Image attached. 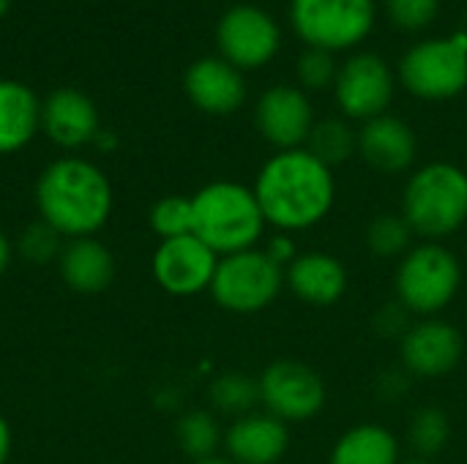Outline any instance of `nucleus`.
Here are the masks:
<instances>
[{
  "label": "nucleus",
  "mask_w": 467,
  "mask_h": 464,
  "mask_svg": "<svg viewBox=\"0 0 467 464\" xmlns=\"http://www.w3.org/2000/svg\"><path fill=\"white\" fill-rule=\"evenodd\" d=\"M63 246H66V238L55 227H49L47 222H41V219L33 222V224H27L22 230V235H19V243H16L19 257L25 263H30V265L57 263Z\"/></svg>",
  "instance_id": "nucleus-29"
},
{
  "label": "nucleus",
  "mask_w": 467,
  "mask_h": 464,
  "mask_svg": "<svg viewBox=\"0 0 467 464\" xmlns=\"http://www.w3.org/2000/svg\"><path fill=\"white\" fill-rule=\"evenodd\" d=\"M265 252H268V257H271L274 263H279L282 268H287V265L298 257V252H296L290 235H285V232H279L276 238H271L268 246H265Z\"/></svg>",
  "instance_id": "nucleus-33"
},
{
  "label": "nucleus",
  "mask_w": 467,
  "mask_h": 464,
  "mask_svg": "<svg viewBox=\"0 0 467 464\" xmlns=\"http://www.w3.org/2000/svg\"><path fill=\"white\" fill-rule=\"evenodd\" d=\"M265 216L254 189L235 180H213L192 197V235L219 257L257 249L265 235Z\"/></svg>",
  "instance_id": "nucleus-3"
},
{
  "label": "nucleus",
  "mask_w": 467,
  "mask_h": 464,
  "mask_svg": "<svg viewBox=\"0 0 467 464\" xmlns=\"http://www.w3.org/2000/svg\"><path fill=\"white\" fill-rule=\"evenodd\" d=\"M285 287L309 306H334L348 293V268L334 254L306 252L285 268Z\"/></svg>",
  "instance_id": "nucleus-16"
},
{
  "label": "nucleus",
  "mask_w": 467,
  "mask_h": 464,
  "mask_svg": "<svg viewBox=\"0 0 467 464\" xmlns=\"http://www.w3.org/2000/svg\"><path fill=\"white\" fill-rule=\"evenodd\" d=\"M112 186L107 175L77 156L52 161L36 180L38 219L55 227L66 241L96 238L112 216Z\"/></svg>",
  "instance_id": "nucleus-2"
},
{
  "label": "nucleus",
  "mask_w": 467,
  "mask_h": 464,
  "mask_svg": "<svg viewBox=\"0 0 467 464\" xmlns=\"http://www.w3.org/2000/svg\"><path fill=\"white\" fill-rule=\"evenodd\" d=\"M400 464H435V462H430V459H419V457H416V459H408V462H400Z\"/></svg>",
  "instance_id": "nucleus-37"
},
{
  "label": "nucleus",
  "mask_w": 467,
  "mask_h": 464,
  "mask_svg": "<svg viewBox=\"0 0 467 464\" xmlns=\"http://www.w3.org/2000/svg\"><path fill=\"white\" fill-rule=\"evenodd\" d=\"M460 287L462 265L443 243H416L400 260L394 273L397 304L419 320L441 317V312L457 298Z\"/></svg>",
  "instance_id": "nucleus-5"
},
{
  "label": "nucleus",
  "mask_w": 467,
  "mask_h": 464,
  "mask_svg": "<svg viewBox=\"0 0 467 464\" xmlns=\"http://www.w3.org/2000/svg\"><path fill=\"white\" fill-rule=\"evenodd\" d=\"M8 3H11V0H0V16H3L5 11H8Z\"/></svg>",
  "instance_id": "nucleus-38"
},
{
  "label": "nucleus",
  "mask_w": 467,
  "mask_h": 464,
  "mask_svg": "<svg viewBox=\"0 0 467 464\" xmlns=\"http://www.w3.org/2000/svg\"><path fill=\"white\" fill-rule=\"evenodd\" d=\"M57 271L68 290L82 295H96L112 284L115 257L99 238H77V241H66L57 257Z\"/></svg>",
  "instance_id": "nucleus-20"
},
{
  "label": "nucleus",
  "mask_w": 467,
  "mask_h": 464,
  "mask_svg": "<svg viewBox=\"0 0 467 464\" xmlns=\"http://www.w3.org/2000/svg\"><path fill=\"white\" fill-rule=\"evenodd\" d=\"M402 219L416 238L441 243L467 224V172L449 161L419 167L402 191Z\"/></svg>",
  "instance_id": "nucleus-4"
},
{
  "label": "nucleus",
  "mask_w": 467,
  "mask_h": 464,
  "mask_svg": "<svg viewBox=\"0 0 467 464\" xmlns=\"http://www.w3.org/2000/svg\"><path fill=\"white\" fill-rule=\"evenodd\" d=\"M413 230L402 219V213L375 216L367 227V249L383 260H402L413 249Z\"/></svg>",
  "instance_id": "nucleus-26"
},
{
  "label": "nucleus",
  "mask_w": 467,
  "mask_h": 464,
  "mask_svg": "<svg viewBox=\"0 0 467 464\" xmlns=\"http://www.w3.org/2000/svg\"><path fill=\"white\" fill-rule=\"evenodd\" d=\"M252 189L268 227L285 235L317 227L337 202L334 170L306 148L279 150L271 156L260 167Z\"/></svg>",
  "instance_id": "nucleus-1"
},
{
  "label": "nucleus",
  "mask_w": 467,
  "mask_h": 464,
  "mask_svg": "<svg viewBox=\"0 0 467 464\" xmlns=\"http://www.w3.org/2000/svg\"><path fill=\"white\" fill-rule=\"evenodd\" d=\"M405 317H408V312H405L400 304L386 306V309H380V314H378V331H380L383 336H400V339H402V334L410 328V325L405 323Z\"/></svg>",
  "instance_id": "nucleus-32"
},
{
  "label": "nucleus",
  "mask_w": 467,
  "mask_h": 464,
  "mask_svg": "<svg viewBox=\"0 0 467 464\" xmlns=\"http://www.w3.org/2000/svg\"><path fill=\"white\" fill-rule=\"evenodd\" d=\"M285 290V268L265 249H246L219 257L211 298L230 314H257L268 309Z\"/></svg>",
  "instance_id": "nucleus-6"
},
{
  "label": "nucleus",
  "mask_w": 467,
  "mask_h": 464,
  "mask_svg": "<svg viewBox=\"0 0 467 464\" xmlns=\"http://www.w3.org/2000/svg\"><path fill=\"white\" fill-rule=\"evenodd\" d=\"M438 5L441 0H386V11L394 19V25L408 30H419L430 25L432 16L438 14Z\"/></svg>",
  "instance_id": "nucleus-31"
},
{
  "label": "nucleus",
  "mask_w": 467,
  "mask_h": 464,
  "mask_svg": "<svg viewBox=\"0 0 467 464\" xmlns=\"http://www.w3.org/2000/svg\"><path fill=\"white\" fill-rule=\"evenodd\" d=\"M41 129L60 148H82L99 134L93 101L79 90H55L41 107Z\"/></svg>",
  "instance_id": "nucleus-19"
},
{
  "label": "nucleus",
  "mask_w": 467,
  "mask_h": 464,
  "mask_svg": "<svg viewBox=\"0 0 467 464\" xmlns=\"http://www.w3.org/2000/svg\"><path fill=\"white\" fill-rule=\"evenodd\" d=\"M208 402L216 416H230L233 421L249 416L260 405L257 380L244 372H224L208 386Z\"/></svg>",
  "instance_id": "nucleus-24"
},
{
  "label": "nucleus",
  "mask_w": 467,
  "mask_h": 464,
  "mask_svg": "<svg viewBox=\"0 0 467 464\" xmlns=\"http://www.w3.org/2000/svg\"><path fill=\"white\" fill-rule=\"evenodd\" d=\"M186 93L194 107L211 115H230L246 98V85L241 71L219 57H202L186 71Z\"/></svg>",
  "instance_id": "nucleus-18"
},
{
  "label": "nucleus",
  "mask_w": 467,
  "mask_h": 464,
  "mask_svg": "<svg viewBox=\"0 0 467 464\" xmlns=\"http://www.w3.org/2000/svg\"><path fill=\"white\" fill-rule=\"evenodd\" d=\"M400 440L389 427L356 424L339 435L328 464H400Z\"/></svg>",
  "instance_id": "nucleus-22"
},
{
  "label": "nucleus",
  "mask_w": 467,
  "mask_h": 464,
  "mask_svg": "<svg viewBox=\"0 0 467 464\" xmlns=\"http://www.w3.org/2000/svg\"><path fill=\"white\" fill-rule=\"evenodd\" d=\"M391 96L394 77L389 66L372 52L348 57L337 74V101L348 118L372 120L378 115H386Z\"/></svg>",
  "instance_id": "nucleus-12"
},
{
  "label": "nucleus",
  "mask_w": 467,
  "mask_h": 464,
  "mask_svg": "<svg viewBox=\"0 0 467 464\" xmlns=\"http://www.w3.org/2000/svg\"><path fill=\"white\" fill-rule=\"evenodd\" d=\"M254 120L260 134L279 150H296L309 139L315 126V112L309 98L290 85H276L265 90L257 101Z\"/></svg>",
  "instance_id": "nucleus-14"
},
{
  "label": "nucleus",
  "mask_w": 467,
  "mask_h": 464,
  "mask_svg": "<svg viewBox=\"0 0 467 464\" xmlns=\"http://www.w3.org/2000/svg\"><path fill=\"white\" fill-rule=\"evenodd\" d=\"M192 464H233L227 457H211V459H197V462Z\"/></svg>",
  "instance_id": "nucleus-36"
},
{
  "label": "nucleus",
  "mask_w": 467,
  "mask_h": 464,
  "mask_svg": "<svg viewBox=\"0 0 467 464\" xmlns=\"http://www.w3.org/2000/svg\"><path fill=\"white\" fill-rule=\"evenodd\" d=\"M465 356L462 331L443 317H424L410 323L400 339V358L408 375L438 380L451 375Z\"/></svg>",
  "instance_id": "nucleus-11"
},
{
  "label": "nucleus",
  "mask_w": 467,
  "mask_h": 464,
  "mask_svg": "<svg viewBox=\"0 0 467 464\" xmlns=\"http://www.w3.org/2000/svg\"><path fill=\"white\" fill-rule=\"evenodd\" d=\"M11 254H14L11 241H8V235L0 230V276H3V273H5V268L11 265Z\"/></svg>",
  "instance_id": "nucleus-35"
},
{
  "label": "nucleus",
  "mask_w": 467,
  "mask_h": 464,
  "mask_svg": "<svg viewBox=\"0 0 467 464\" xmlns=\"http://www.w3.org/2000/svg\"><path fill=\"white\" fill-rule=\"evenodd\" d=\"M337 74H339V68L328 49L309 46L298 60V77L306 88H326V85L337 82Z\"/></svg>",
  "instance_id": "nucleus-30"
},
{
  "label": "nucleus",
  "mask_w": 467,
  "mask_h": 464,
  "mask_svg": "<svg viewBox=\"0 0 467 464\" xmlns=\"http://www.w3.org/2000/svg\"><path fill=\"white\" fill-rule=\"evenodd\" d=\"M306 150L334 170L358 150V134L339 118H323V120H315L309 139H306Z\"/></svg>",
  "instance_id": "nucleus-25"
},
{
  "label": "nucleus",
  "mask_w": 467,
  "mask_h": 464,
  "mask_svg": "<svg viewBox=\"0 0 467 464\" xmlns=\"http://www.w3.org/2000/svg\"><path fill=\"white\" fill-rule=\"evenodd\" d=\"M175 438L181 451L197 462V459H211L224 443V429L219 424V416L213 410H192L178 418L175 424Z\"/></svg>",
  "instance_id": "nucleus-23"
},
{
  "label": "nucleus",
  "mask_w": 467,
  "mask_h": 464,
  "mask_svg": "<svg viewBox=\"0 0 467 464\" xmlns=\"http://www.w3.org/2000/svg\"><path fill=\"white\" fill-rule=\"evenodd\" d=\"M148 224L159 235V241L192 235V197H181V194L161 197L159 202H153L148 213Z\"/></svg>",
  "instance_id": "nucleus-28"
},
{
  "label": "nucleus",
  "mask_w": 467,
  "mask_h": 464,
  "mask_svg": "<svg viewBox=\"0 0 467 464\" xmlns=\"http://www.w3.org/2000/svg\"><path fill=\"white\" fill-rule=\"evenodd\" d=\"M11 454V427L5 421V416L0 413V464H5Z\"/></svg>",
  "instance_id": "nucleus-34"
},
{
  "label": "nucleus",
  "mask_w": 467,
  "mask_h": 464,
  "mask_svg": "<svg viewBox=\"0 0 467 464\" xmlns=\"http://www.w3.org/2000/svg\"><path fill=\"white\" fill-rule=\"evenodd\" d=\"M416 150L419 145L413 129L394 115H378L372 120H364L358 131V153L378 172H405L416 161Z\"/></svg>",
  "instance_id": "nucleus-17"
},
{
  "label": "nucleus",
  "mask_w": 467,
  "mask_h": 464,
  "mask_svg": "<svg viewBox=\"0 0 467 464\" xmlns=\"http://www.w3.org/2000/svg\"><path fill=\"white\" fill-rule=\"evenodd\" d=\"M449 438H451V424H449V416L441 407L416 410V416L410 421V429H408V440H410V449L416 451L419 459L432 462L449 446Z\"/></svg>",
  "instance_id": "nucleus-27"
},
{
  "label": "nucleus",
  "mask_w": 467,
  "mask_h": 464,
  "mask_svg": "<svg viewBox=\"0 0 467 464\" xmlns=\"http://www.w3.org/2000/svg\"><path fill=\"white\" fill-rule=\"evenodd\" d=\"M402 85L419 98H451L467 85V33L416 44L400 66Z\"/></svg>",
  "instance_id": "nucleus-7"
},
{
  "label": "nucleus",
  "mask_w": 467,
  "mask_h": 464,
  "mask_svg": "<svg viewBox=\"0 0 467 464\" xmlns=\"http://www.w3.org/2000/svg\"><path fill=\"white\" fill-rule=\"evenodd\" d=\"M233 464H279L290 451V427L265 410L235 418L222 443Z\"/></svg>",
  "instance_id": "nucleus-15"
},
{
  "label": "nucleus",
  "mask_w": 467,
  "mask_h": 464,
  "mask_svg": "<svg viewBox=\"0 0 467 464\" xmlns=\"http://www.w3.org/2000/svg\"><path fill=\"white\" fill-rule=\"evenodd\" d=\"M41 126V104L19 82L0 79V156L22 150Z\"/></svg>",
  "instance_id": "nucleus-21"
},
{
  "label": "nucleus",
  "mask_w": 467,
  "mask_h": 464,
  "mask_svg": "<svg viewBox=\"0 0 467 464\" xmlns=\"http://www.w3.org/2000/svg\"><path fill=\"white\" fill-rule=\"evenodd\" d=\"M219 254L208 249L197 235H181L159 241L150 257V273L156 284L175 298H192L211 290Z\"/></svg>",
  "instance_id": "nucleus-10"
},
{
  "label": "nucleus",
  "mask_w": 467,
  "mask_h": 464,
  "mask_svg": "<svg viewBox=\"0 0 467 464\" xmlns=\"http://www.w3.org/2000/svg\"><path fill=\"white\" fill-rule=\"evenodd\" d=\"M257 388L263 410L287 427L317 418L328 399L323 377L309 364L290 358L268 364L257 377Z\"/></svg>",
  "instance_id": "nucleus-8"
},
{
  "label": "nucleus",
  "mask_w": 467,
  "mask_h": 464,
  "mask_svg": "<svg viewBox=\"0 0 467 464\" xmlns=\"http://www.w3.org/2000/svg\"><path fill=\"white\" fill-rule=\"evenodd\" d=\"M293 25L298 36L320 49H345L358 44L375 19L372 0H293Z\"/></svg>",
  "instance_id": "nucleus-9"
},
{
  "label": "nucleus",
  "mask_w": 467,
  "mask_h": 464,
  "mask_svg": "<svg viewBox=\"0 0 467 464\" xmlns=\"http://www.w3.org/2000/svg\"><path fill=\"white\" fill-rule=\"evenodd\" d=\"M219 49L235 68H257L279 49L276 22L257 5H235L219 22Z\"/></svg>",
  "instance_id": "nucleus-13"
}]
</instances>
